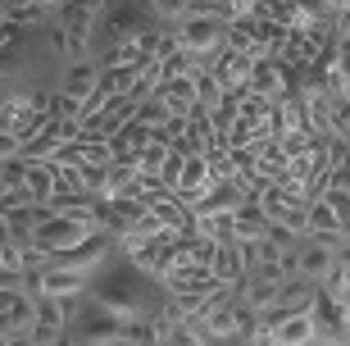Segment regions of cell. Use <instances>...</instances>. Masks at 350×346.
I'll use <instances>...</instances> for the list:
<instances>
[{"mask_svg": "<svg viewBox=\"0 0 350 346\" xmlns=\"http://www.w3.org/2000/svg\"><path fill=\"white\" fill-rule=\"evenodd\" d=\"M250 14H260V0H223V18L228 23H241Z\"/></svg>", "mask_w": 350, "mask_h": 346, "instance_id": "cell-31", "label": "cell"}, {"mask_svg": "<svg viewBox=\"0 0 350 346\" xmlns=\"http://www.w3.org/2000/svg\"><path fill=\"white\" fill-rule=\"evenodd\" d=\"M137 119H142V123H150V128L159 132V128H164V123L173 119V110H169V101H164V96L155 91V96H150V101L142 105V114H137Z\"/></svg>", "mask_w": 350, "mask_h": 346, "instance_id": "cell-27", "label": "cell"}, {"mask_svg": "<svg viewBox=\"0 0 350 346\" xmlns=\"http://www.w3.org/2000/svg\"><path fill=\"white\" fill-rule=\"evenodd\" d=\"M250 69H255V60H250V55H241V51H232V46L209 60V73L223 82V91H246Z\"/></svg>", "mask_w": 350, "mask_h": 346, "instance_id": "cell-9", "label": "cell"}, {"mask_svg": "<svg viewBox=\"0 0 350 346\" xmlns=\"http://www.w3.org/2000/svg\"><path fill=\"white\" fill-rule=\"evenodd\" d=\"M0 328H37V296L23 287H0Z\"/></svg>", "mask_w": 350, "mask_h": 346, "instance_id": "cell-8", "label": "cell"}, {"mask_svg": "<svg viewBox=\"0 0 350 346\" xmlns=\"http://www.w3.org/2000/svg\"><path fill=\"white\" fill-rule=\"evenodd\" d=\"M214 273H219L223 282H241V278H246V256H241V242H219Z\"/></svg>", "mask_w": 350, "mask_h": 346, "instance_id": "cell-20", "label": "cell"}, {"mask_svg": "<svg viewBox=\"0 0 350 346\" xmlns=\"http://www.w3.org/2000/svg\"><path fill=\"white\" fill-rule=\"evenodd\" d=\"M205 337H209V333H205V328H200L196 319H182L178 328L164 337V346H205Z\"/></svg>", "mask_w": 350, "mask_h": 346, "instance_id": "cell-26", "label": "cell"}, {"mask_svg": "<svg viewBox=\"0 0 350 346\" xmlns=\"http://www.w3.org/2000/svg\"><path fill=\"white\" fill-rule=\"evenodd\" d=\"M327 187L337 192H350V137L332 141V169H327Z\"/></svg>", "mask_w": 350, "mask_h": 346, "instance_id": "cell-21", "label": "cell"}, {"mask_svg": "<svg viewBox=\"0 0 350 346\" xmlns=\"http://www.w3.org/2000/svg\"><path fill=\"white\" fill-rule=\"evenodd\" d=\"M41 287H46V296H64V301H73V296L87 292V273L82 269H64V264H46V269H41Z\"/></svg>", "mask_w": 350, "mask_h": 346, "instance_id": "cell-13", "label": "cell"}, {"mask_svg": "<svg viewBox=\"0 0 350 346\" xmlns=\"http://www.w3.org/2000/svg\"><path fill=\"white\" fill-rule=\"evenodd\" d=\"M41 14H46L41 5H18V10H5V23H10V27H32Z\"/></svg>", "mask_w": 350, "mask_h": 346, "instance_id": "cell-32", "label": "cell"}, {"mask_svg": "<svg viewBox=\"0 0 350 346\" xmlns=\"http://www.w3.org/2000/svg\"><path fill=\"white\" fill-rule=\"evenodd\" d=\"M109 32H114V46H128V41H142L150 27H146L142 10L123 5V10H109Z\"/></svg>", "mask_w": 350, "mask_h": 346, "instance_id": "cell-16", "label": "cell"}, {"mask_svg": "<svg viewBox=\"0 0 350 346\" xmlns=\"http://www.w3.org/2000/svg\"><path fill=\"white\" fill-rule=\"evenodd\" d=\"M310 237H314V242H327V246L341 237L337 210L327 206V201H314V206H310Z\"/></svg>", "mask_w": 350, "mask_h": 346, "instance_id": "cell-18", "label": "cell"}, {"mask_svg": "<svg viewBox=\"0 0 350 346\" xmlns=\"http://www.w3.org/2000/svg\"><path fill=\"white\" fill-rule=\"evenodd\" d=\"M319 282L314 278H291V282H282V292H278V306L269 310V314H305V310H314V301H319Z\"/></svg>", "mask_w": 350, "mask_h": 346, "instance_id": "cell-10", "label": "cell"}, {"mask_svg": "<svg viewBox=\"0 0 350 346\" xmlns=\"http://www.w3.org/2000/svg\"><path fill=\"white\" fill-rule=\"evenodd\" d=\"M241 23H246L250 37L260 41V51H264V55H282L286 37H291V27H282L278 18H269V14H250V18H241Z\"/></svg>", "mask_w": 350, "mask_h": 346, "instance_id": "cell-15", "label": "cell"}, {"mask_svg": "<svg viewBox=\"0 0 350 346\" xmlns=\"http://www.w3.org/2000/svg\"><path fill=\"white\" fill-rule=\"evenodd\" d=\"M87 237H96V228H91V223H78V219H68V214H55L51 223H41V228L32 232V246H37V251H46V256H59V251L82 246Z\"/></svg>", "mask_w": 350, "mask_h": 346, "instance_id": "cell-3", "label": "cell"}, {"mask_svg": "<svg viewBox=\"0 0 350 346\" xmlns=\"http://www.w3.org/2000/svg\"><path fill=\"white\" fill-rule=\"evenodd\" d=\"M332 27H337V41H350V5L332 10Z\"/></svg>", "mask_w": 350, "mask_h": 346, "instance_id": "cell-36", "label": "cell"}, {"mask_svg": "<svg viewBox=\"0 0 350 346\" xmlns=\"http://www.w3.org/2000/svg\"><path fill=\"white\" fill-rule=\"evenodd\" d=\"M146 210H150L164 228H173V232L191 228V210H182L178 201H173V192H164V187H150V192H146Z\"/></svg>", "mask_w": 350, "mask_h": 346, "instance_id": "cell-12", "label": "cell"}, {"mask_svg": "<svg viewBox=\"0 0 350 346\" xmlns=\"http://www.w3.org/2000/svg\"><path fill=\"white\" fill-rule=\"evenodd\" d=\"M32 5H41V10H64L68 0H32Z\"/></svg>", "mask_w": 350, "mask_h": 346, "instance_id": "cell-37", "label": "cell"}, {"mask_svg": "<svg viewBox=\"0 0 350 346\" xmlns=\"http://www.w3.org/2000/svg\"><path fill=\"white\" fill-rule=\"evenodd\" d=\"M51 119H68V123H82V101H78V96H64V91H59V96L51 101Z\"/></svg>", "mask_w": 350, "mask_h": 346, "instance_id": "cell-30", "label": "cell"}, {"mask_svg": "<svg viewBox=\"0 0 350 346\" xmlns=\"http://www.w3.org/2000/svg\"><path fill=\"white\" fill-rule=\"evenodd\" d=\"M109 141H114V160H118L123 151H146V146H155L159 132L150 128V123H142V119H132L128 128L118 132V137H109Z\"/></svg>", "mask_w": 350, "mask_h": 346, "instance_id": "cell-19", "label": "cell"}, {"mask_svg": "<svg viewBox=\"0 0 350 346\" xmlns=\"http://www.w3.org/2000/svg\"><path fill=\"white\" fill-rule=\"evenodd\" d=\"M319 201H327V206L337 210V223H341V237H350V192H337V187H327Z\"/></svg>", "mask_w": 350, "mask_h": 346, "instance_id": "cell-29", "label": "cell"}, {"mask_svg": "<svg viewBox=\"0 0 350 346\" xmlns=\"http://www.w3.org/2000/svg\"><path fill=\"white\" fill-rule=\"evenodd\" d=\"M341 260H337V251L327 242H314V237H305V246H300V273L305 278H314V282H323L327 273L337 269Z\"/></svg>", "mask_w": 350, "mask_h": 346, "instance_id": "cell-14", "label": "cell"}, {"mask_svg": "<svg viewBox=\"0 0 350 346\" xmlns=\"http://www.w3.org/2000/svg\"><path fill=\"white\" fill-rule=\"evenodd\" d=\"M341 264H346V269H350V251H341Z\"/></svg>", "mask_w": 350, "mask_h": 346, "instance_id": "cell-38", "label": "cell"}, {"mask_svg": "<svg viewBox=\"0 0 350 346\" xmlns=\"http://www.w3.org/2000/svg\"><path fill=\"white\" fill-rule=\"evenodd\" d=\"M250 91H260V96H269V101H282L286 91H291V77H286V64L278 60V55H264V60H255V69H250Z\"/></svg>", "mask_w": 350, "mask_h": 346, "instance_id": "cell-7", "label": "cell"}, {"mask_svg": "<svg viewBox=\"0 0 350 346\" xmlns=\"http://www.w3.org/2000/svg\"><path fill=\"white\" fill-rule=\"evenodd\" d=\"M96 87H100V64H91V60H73V64H68V73H64V96L87 101Z\"/></svg>", "mask_w": 350, "mask_h": 346, "instance_id": "cell-17", "label": "cell"}, {"mask_svg": "<svg viewBox=\"0 0 350 346\" xmlns=\"http://www.w3.org/2000/svg\"><path fill=\"white\" fill-rule=\"evenodd\" d=\"M187 119H191V114H173L169 123L159 128V141H169V146H182V141H187Z\"/></svg>", "mask_w": 350, "mask_h": 346, "instance_id": "cell-33", "label": "cell"}, {"mask_svg": "<svg viewBox=\"0 0 350 346\" xmlns=\"http://www.w3.org/2000/svg\"><path fill=\"white\" fill-rule=\"evenodd\" d=\"M260 323L273 328V342L278 346H314L319 342L314 310H305V314H260Z\"/></svg>", "mask_w": 350, "mask_h": 346, "instance_id": "cell-6", "label": "cell"}, {"mask_svg": "<svg viewBox=\"0 0 350 346\" xmlns=\"http://www.w3.org/2000/svg\"><path fill=\"white\" fill-rule=\"evenodd\" d=\"M109 256V237L105 232H96V237H87L82 246H73V251H59V256H51V264H64V269H96L100 260Z\"/></svg>", "mask_w": 350, "mask_h": 346, "instance_id": "cell-11", "label": "cell"}, {"mask_svg": "<svg viewBox=\"0 0 350 346\" xmlns=\"http://www.w3.org/2000/svg\"><path fill=\"white\" fill-rule=\"evenodd\" d=\"M0 182H5V192L27 187V160H23V155H14V160H5V164H0Z\"/></svg>", "mask_w": 350, "mask_h": 346, "instance_id": "cell-28", "label": "cell"}, {"mask_svg": "<svg viewBox=\"0 0 350 346\" xmlns=\"http://www.w3.org/2000/svg\"><path fill=\"white\" fill-rule=\"evenodd\" d=\"M91 296H96L100 306H109L114 314H123V319H142V314H150V310H155L142 292H137V287H128V282H123V273H118V278H109V282H96V287H91Z\"/></svg>", "mask_w": 350, "mask_h": 346, "instance_id": "cell-5", "label": "cell"}, {"mask_svg": "<svg viewBox=\"0 0 350 346\" xmlns=\"http://www.w3.org/2000/svg\"><path fill=\"white\" fill-rule=\"evenodd\" d=\"M164 82H178V77H196V73H205V64H200V60H196L191 51H178V55H169V60H164Z\"/></svg>", "mask_w": 350, "mask_h": 346, "instance_id": "cell-22", "label": "cell"}, {"mask_svg": "<svg viewBox=\"0 0 350 346\" xmlns=\"http://www.w3.org/2000/svg\"><path fill=\"white\" fill-rule=\"evenodd\" d=\"M223 96H228V91H223V82L214 73H196V105H205V110H214V105L223 101Z\"/></svg>", "mask_w": 350, "mask_h": 346, "instance_id": "cell-24", "label": "cell"}, {"mask_svg": "<svg viewBox=\"0 0 350 346\" xmlns=\"http://www.w3.org/2000/svg\"><path fill=\"white\" fill-rule=\"evenodd\" d=\"M82 333L78 342L82 346H114V342H128V319L114 314L109 306H100L91 292H82Z\"/></svg>", "mask_w": 350, "mask_h": 346, "instance_id": "cell-2", "label": "cell"}, {"mask_svg": "<svg viewBox=\"0 0 350 346\" xmlns=\"http://www.w3.org/2000/svg\"><path fill=\"white\" fill-rule=\"evenodd\" d=\"M0 346H37V328H0Z\"/></svg>", "mask_w": 350, "mask_h": 346, "instance_id": "cell-35", "label": "cell"}, {"mask_svg": "<svg viewBox=\"0 0 350 346\" xmlns=\"http://www.w3.org/2000/svg\"><path fill=\"white\" fill-rule=\"evenodd\" d=\"M314 328H319V346H350V301L319 292L314 301Z\"/></svg>", "mask_w": 350, "mask_h": 346, "instance_id": "cell-4", "label": "cell"}, {"mask_svg": "<svg viewBox=\"0 0 350 346\" xmlns=\"http://www.w3.org/2000/svg\"><path fill=\"white\" fill-rule=\"evenodd\" d=\"M187 155H191V151H182V146L169 151V160H164V169H159V187H164V192H178L182 169H187Z\"/></svg>", "mask_w": 350, "mask_h": 346, "instance_id": "cell-23", "label": "cell"}, {"mask_svg": "<svg viewBox=\"0 0 350 346\" xmlns=\"http://www.w3.org/2000/svg\"><path fill=\"white\" fill-rule=\"evenodd\" d=\"M228 27H232V23H228V18H214V14H187L173 32H178L182 51H191L196 60L205 64V60H214L219 51H228Z\"/></svg>", "mask_w": 350, "mask_h": 346, "instance_id": "cell-1", "label": "cell"}, {"mask_svg": "<svg viewBox=\"0 0 350 346\" xmlns=\"http://www.w3.org/2000/svg\"><path fill=\"white\" fill-rule=\"evenodd\" d=\"M150 5H155L159 18H178V23L191 14V0H150Z\"/></svg>", "mask_w": 350, "mask_h": 346, "instance_id": "cell-34", "label": "cell"}, {"mask_svg": "<svg viewBox=\"0 0 350 346\" xmlns=\"http://www.w3.org/2000/svg\"><path fill=\"white\" fill-rule=\"evenodd\" d=\"M169 141H155V146H146L142 151V178L146 182H159V169H164V160H169Z\"/></svg>", "mask_w": 350, "mask_h": 346, "instance_id": "cell-25", "label": "cell"}]
</instances>
